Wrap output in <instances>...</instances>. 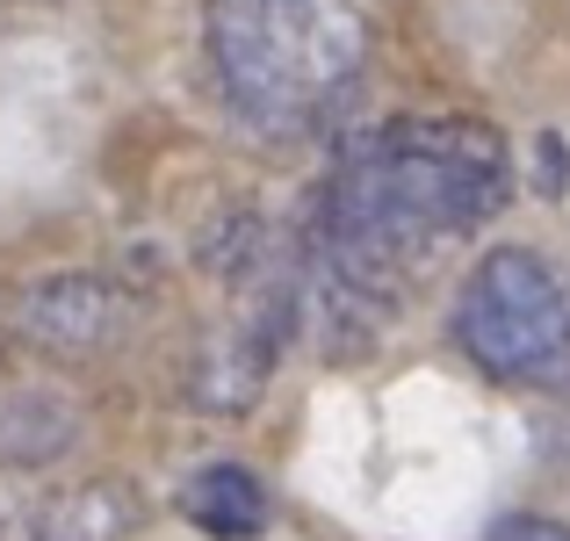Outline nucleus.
<instances>
[{"label": "nucleus", "instance_id": "obj_1", "mask_svg": "<svg viewBox=\"0 0 570 541\" xmlns=\"http://www.w3.org/2000/svg\"><path fill=\"white\" fill-rule=\"evenodd\" d=\"M513 195V153L476 116H404L347 145L318 224V289L362 333L383 318L404 267L455 232L499 217Z\"/></svg>", "mask_w": 570, "mask_h": 541}, {"label": "nucleus", "instance_id": "obj_2", "mask_svg": "<svg viewBox=\"0 0 570 541\" xmlns=\"http://www.w3.org/2000/svg\"><path fill=\"white\" fill-rule=\"evenodd\" d=\"M209 58L232 109L267 138H304L368 66L354 0H209Z\"/></svg>", "mask_w": 570, "mask_h": 541}, {"label": "nucleus", "instance_id": "obj_3", "mask_svg": "<svg viewBox=\"0 0 570 541\" xmlns=\"http://www.w3.org/2000/svg\"><path fill=\"white\" fill-rule=\"evenodd\" d=\"M455 340L505 383H557L570 368V296L528 246H499L476 260L455 304Z\"/></svg>", "mask_w": 570, "mask_h": 541}, {"label": "nucleus", "instance_id": "obj_4", "mask_svg": "<svg viewBox=\"0 0 570 541\" xmlns=\"http://www.w3.org/2000/svg\"><path fill=\"white\" fill-rule=\"evenodd\" d=\"M116 318H124V296H116L109 282H95V275H51V282H37V289H29V304H22L29 340L66 347V354L109 347Z\"/></svg>", "mask_w": 570, "mask_h": 541}, {"label": "nucleus", "instance_id": "obj_5", "mask_svg": "<svg viewBox=\"0 0 570 541\" xmlns=\"http://www.w3.org/2000/svg\"><path fill=\"white\" fill-rule=\"evenodd\" d=\"M181 513L217 541H253L267 528V491H261V476L238 470V462H209V470H195L181 484Z\"/></svg>", "mask_w": 570, "mask_h": 541}, {"label": "nucleus", "instance_id": "obj_6", "mask_svg": "<svg viewBox=\"0 0 570 541\" xmlns=\"http://www.w3.org/2000/svg\"><path fill=\"white\" fill-rule=\"evenodd\" d=\"M130 528V499L116 484H80L66 499H51L37 513V534L29 541H124Z\"/></svg>", "mask_w": 570, "mask_h": 541}, {"label": "nucleus", "instance_id": "obj_7", "mask_svg": "<svg viewBox=\"0 0 570 541\" xmlns=\"http://www.w3.org/2000/svg\"><path fill=\"white\" fill-rule=\"evenodd\" d=\"M72 441V404L58 397H8L0 404V455L8 462H51Z\"/></svg>", "mask_w": 570, "mask_h": 541}, {"label": "nucleus", "instance_id": "obj_8", "mask_svg": "<svg viewBox=\"0 0 570 541\" xmlns=\"http://www.w3.org/2000/svg\"><path fill=\"white\" fill-rule=\"evenodd\" d=\"M491 541H570V528H557V520H542V513H505L499 528H491Z\"/></svg>", "mask_w": 570, "mask_h": 541}]
</instances>
